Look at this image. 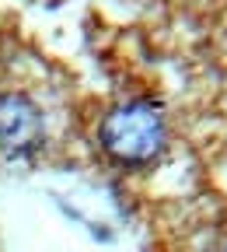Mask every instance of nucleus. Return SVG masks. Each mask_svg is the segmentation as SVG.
<instances>
[{
    "instance_id": "1",
    "label": "nucleus",
    "mask_w": 227,
    "mask_h": 252,
    "mask_svg": "<svg viewBox=\"0 0 227 252\" xmlns=\"http://www.w3.org/2000/svg\"><path fill=\"white\" fill-rule=\"evenodd\" d=\"M165 116L154 102H126L115 105L102 126H98V140L102 151L112 161L126 165V168H140L150 165L154 158L165 151Z\"/></svg>"
},
{
    "instance_id": "2",
    "label": "nucleus",
    "mask_w": 227,
    "mask_h": 252,
    "mask_svg": "<svg viewBox=\"0 0 227 252\" xmlns=\"http://www.w3.org/2000/svg\"><path fill=\"white\" fill-rule=\"evenodd\" d=\"M46 133V123L39 105L21 91H4L0 94V147L11 158H28L39 151Z\"/></svg>"
}]
</instances>
